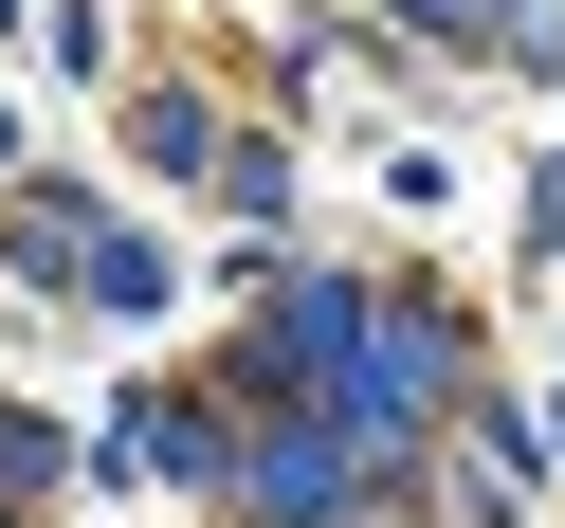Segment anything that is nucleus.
Segmentation results:
<instances>
[{
	"label": "nucleus",
	"mask_w": 565,
	"mask_h": 528,
	"mask_svg": "<svg viewBox=\"0 0 565 528\" xmlns=\"http://www.w3.org/2000/svg\"><path fill=\"white\" fill-rule=\"evenodd\" d=\"M38 474H55V438H38L19 401H0V492H38Z\"/></svg>",
	"instance_id": "f257e3e1"
}]
</instances>
